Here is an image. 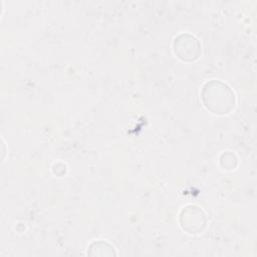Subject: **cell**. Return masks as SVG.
I'll return each instance as SVG.
<instances>
[{
  "label": "cell",
  "instance_id": "cell-5",
  "mask_svg": "<svg viewBox=\"0 0 257 257\" xmlns=\"http://www.w3.org/2000/svg\"><path fill=\"white\" fill-rule=\"evenodd\" d=\"M219 164L224 170H234L238 165L237 156L233 152H224L219 158Z\"/></svg>",
  "mask_w": 257,
  "mask_h": 257
},
{
  "label": "cell",
  "instance_id": "cell-3",
  "mask_svg": "<svg viewBox=\"0 0 257 257\" xmlns=\"http://www.w3.org/2000/svg\"><path fill=\"white\" fill-rule=\"evenodd\" d=\"M182 229L191 235H197L204 231L207 226L208 218L206 213L196 205L184 207L179 216Z\"/></svg>",
  "mask_w": 257,
  "mask_h": 257
},
{
  "label": "cell",
  "instance_id": "cell-2",
  "mask_svg": "<svg viewBox=\"0 0 257 257\" xmlns=\"http://www.w3.org/2000/svg\"><path fill=\"white\" fill-rule=\"evenodd\" d=\"M173 52L182 61L193 62L200 58L202 45L200 40L191 33L182 32L175 36L173 40Z\"/></svg>",
  "mask_w": 257,
  "mask_h": 257
},
{
  "label": "cell",
  "instance_id": "cell-1",
  "mask_svg": "<svg viewBox=\"0 0 257 257\" xmlns=\"http://www.w3.org/2000/svg\"><path fill=\"white\" fill-rule=\"evenodd\" d=\"M201 99L208 110L218 115L229 114L236 106L235 92L226 82L218 79L204 83Z\"/></svg>",
  "mask_w": 257,
  "mask_h": 257
},
{
  "label": "cell",
  "instance_id": "cell-4",
  "mask_svg": "<svg viewBox=\"0 0 257 257\" xmlns=\"http://www.w3.org/2000/svg\"><path fill=\"white\" fill-rule=\"evenodd\" d=\"M88 256H100V257H111L115 256L114 247L106 241L97 240L89 244L87 248Z\"/></svg>",
  "mask_w": 257,
  "mask_h": 257
}]
</instances>
